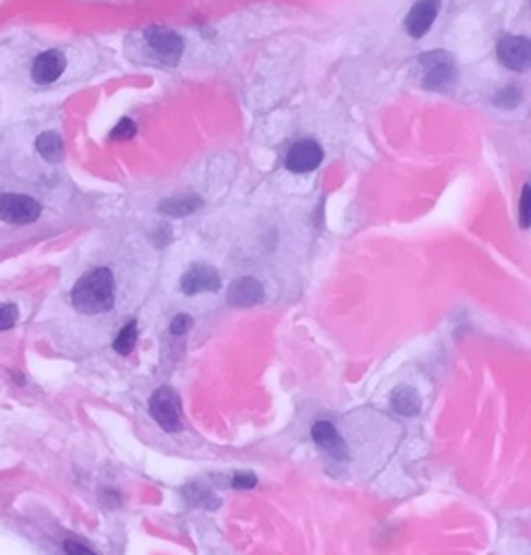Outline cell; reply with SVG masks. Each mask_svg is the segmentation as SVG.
I'll use <instances>...</instances> for the list:
<instances>
[{"mask_svg": "<svg viewBox=\"0 0 531 555\" xmlns=\"http://www.w3.org/2000/svg\"><path fill=\"white\" fill-rule=\"evenodd\" d=\"M71 303L84 315L109 313L114 307V276L109 268H96L75 282Z\"/></svg>", "mask_w": 531, "mask_h": 555, "instance_id": "cell-1", "label": "cell"}, {"mask_svg": "<svg viewBox=\"0 0 531 555\" xmlns=\"http://www.w3.org/2000/svg\"><path fill=\"white\" fill-rule=\"evenodd\" d=\"M420 65L423 69V87H428V90H447L456 79V63L453 54L448 52L436 50L421 54Z\"/></svg>", "mask_w": 531, "mask_h": 555, "instance_id": "cell-2", "label": "cell"}, {"mask_svg": "<svg viewBox=\"0 0 531 555\" xmlns=\"http://www.w3.org/2000/svg\"><path fill=\"white\" fill-rule=\"evenodd\" d=\"M42 216V206L23 193H0V222L9 226L33 225Z\"/></svg>", "mask_w": 531, "mask_h": 555, "instance_id": "cell-3", "label": "cell"}, {"mask_svg": "<svg viewBox=\"0 0 531 555\" xmlns=\"http://www.w3.org/2000/svg\"><path fill=\"white\" fill-rule=\"evenodd\" d=\"M147 406H150V415L154 417V421L164 431L181 429V398L173 388H168V385L158 388L152 394Z\"/></svg>", "mask_w": 531, "mask_h": 555, "instance_id": "cell-4", "label": "cell"}, {"mask_svg": "<svg viewBox=\"0 0 531 555\" xmlns=\"http://www.w3.org/2000/svg\"><path fill=\"white\" fill-rule=\"evenodd\" d=\"M144 38H146L147 46H150V48L156 52L160 58L166 60V63L174 65V63H179L181 57H183L185 42L177 31L166 30V27L152 25L144 31Z\"/></svg>", "mask_w": 531, "mask_h": 555, "instance_id": "cell-5", "label": "cell"}, {"mask_svg": "<svg viewBox=\"0 0 531 555\" xmlns=\"http://www.w3.org/2000/svg\"><path fill=\"white\" fill-rule=\"evenodd\" d=\"M324 160V152L318 141L314 139H301L288 150L285 158V166L295 174H305L315 171Z\"/></svg>", "mask_w": 531, "mask_h": 555, "instance_id": "cell-6", "label": "cell"}, {"mask_svg": "<svg viewBox=\"0 0 531 555\" xmlns=\"http://www.w3.org/2000/svg\"><path fill=\"white\" fill-rule=\"evenodd\" d=\"M499 60L510 71H527L531 65V42L521 36H504L496 46Z\"/></svg>", "mask_w": 531, "mask_h": 555, "instance_id": "cell-7", "label": "cell"}, {"mask_svg": "<svg viewBox=\"0 0 531 555\" xmlns=\"http://www.w3.org/2000/svg\"><path fill=\"white\" fill-rule=\"evenodd\" d=\"M220 288V276L217 269L212 266H204V263H199V266H193L187 269L181 278V290H183V295H199V293H217Z\"/></svg>", "mask_w": 531, "mask_h": 555, "instance_id": "cell-8", "label": "cell"}, {"mask_svg": "<svg viewBox=\"0 0 531 555\" xmlns=\"http://www.w3.org/2000/svg\"><path fill=\"white\" fill-rule=\"evenodd\" d=\"M65 69H66L65 54L57 48H50L42 54H38L36 60H33L31 79L36 81L38 85L55 84V81L63 75Z\"/></svg>", "mask_w": 531, "mask_h": 555, "instance_id": "cell-9", "label": "cell"}, {"mask_svg": "<svg viewBox=\"0 0 531 555\" xmlns=\"http://www.w3.org/2000/svg\"><path fill=\"white\" fill-rule=\"evenodd\" d=\"M440 11V0H418L405 19V30L412 38H423L434 25Z\"/></svg>", "mask_w": 531, "mask_h": 555, "instance_id": "cell-10", "label": "cell"}, {"mask_svg": "<svg viewBox=\"0 0 531 555\" xmlns=\"http://www.w3.org/2000/svg\"><path fill=\"white\" fill-rule=\"evenodd\" d=\"M261 299H264V286L250 276L239 278V280H235L231 288H228V303H231L233 307H253V304L261 303Z\"/></svg>", "mask_w": 531, "mask_h": 555, "instance_id": "cell-11", "label": "cell"}, {"mask_svg": "<svg viewBox=\"0 0 531 555\" xmlns=\"http://www.w3.org/2000/svg\"><path fill=\"white\" fill-rule=\"evenodd\" d=\"M312 437H314V442L318 444L322 450L328 452V454H331L332 458H336V460H345L347 458L345 439L341 437V433L336 431V427H334L332 423H328V421L314 423Z\"/></svg>", "mask_w": 531, "mask_h": 555, "instance_id": "cell-12", "label": "cell"}, {"mask_svg": "<svg viewBox=\"0 0 531 555\" xmlns=\"http://www.w3.org/2000/svg\"><path fill=\"white\" fill-rule=\"evenodd\" d=\"M391 409L401 417H415L421 410V398L412 385H399L391 394Z\"/></svg>", "mask_w": 531, "mask_h": 555, "instance_id": "cell-13", "label": "cell"}, {"mask_svg": "<svg viewBox=\"0 0 531 555\" xmlns=\"http://www.w3.org/2000/svg\"><path fill=\"white\" fill-rule=\"evenodd\" d=\"M204 206V201H201L199 195H177V198L164 199L160 203V212L166 216H174V218H181V216H190L193 212H198V209Z\"/></svg>", "mask_w": 531, "mask_h": 555, "instance_id": "cell-14", "label": "cell"}, {"mask_svg": "<svg viewBox=\"0 0 531 555\" xmlns=\"http://www.w3.org/2000/svg\"><path fill=\"white\" fill-rule=\"evenodd\" d=\"M36 150L46 162L57 164V162L63 160V139L55 131H46L36 139Z\"/></svg>", "mask_w": 531, "mask_h": 555, "instance_id": "cell-15", "label": "cell"}, {"mask_svg": "<svg viewBox=\"0 0 531 555\" xmlns=\"http://www.w3.org/2000/svg\"><path fill=\"white\" fill-rule=\"evenodd\" d=\"M137 342V323L136 322H129L125 323V328L119 331V336L114 338V350H117L119 355H131L133 353V347H136Z\"/></svg>", "mask_w": 531, "mask_h": 555, "instance_id": "cell-16", "label": "cell"}, {"mask_svg": "<svg viewBox=\"0 0 531 555\" xmlns=\"http://www.w3.org/2000/svg\"><path fill=\"white\" fill-rule=\"evenodd\" d=\"M521 100H523V96H521V90L519 87H507V90H502V92H499L496 93V98H494V104L496 106H500V108H504V110H510V108H515V106H519L521 104Z\"/></svg>", "mask_w": 531, "mask_h": 555, "instance_id": "cell-17", "label": "cell"}, {"mask_svg": "<svg viewBox=\"0 0 531 555\" xmlns=\"http://www.w3.org/2000/svg\"><path fill=\"white\" fill-rule=\"evenodd\" d=\"M136 133H137V125L133 123L131 119H120L117 127L112 128L111 137L117 139V141H127V139L136 137Z\"/></svg>", "mask_w": 531, "mask_h": 555, "instance_id": "cell-18", "label": "cell"}, {"mask_svg": "<svg viewBox=\"0 0 531 555\" xmlns=\"http://www.w3.org/2000/svg\"><path fill=\"white\" fill-rule=\"evenodd\" d=\"M19 320V309L15 304H0V331L15 328Z\"/></svg>", "mask_w": 531, "mask_h": 555, "instance_id": "cell-19", "label": "cell"}, {"mask_svg": "<svg viewBox=\"0 0 531 555\" xmlns=\"http://www.w3.org/2000/svg\"><path fill=\"white\" fill-rule=\"evenodd\" d=\"M531 189L529 185H523V191H521V201H519V225L521 228H529V198H531Z\"/></svg>", "mask_w": 531, "mask_h": 555, "instance_id": "cell-20", "label": "cell"}, {"mask_svg": "<svg viewBox=\"0 0 531 555\" xmlns=\"http://www.w3.org/2000/svg\"><path fill=\"white\" fill-rule=\"evenodd\" d=\"M190 328H193V320H191V315H187V313H179L171 322V334L173 336H183L185 331H190Z\"/></svg>", "mask_w": 531, "mask_h": 555, "instance_id": "cell-21", "label": "cell"}, {"mask_svg": "<svg viewBox=\"0 0 531 555\" xmlns=\"http://www.w3.org/2000/svg\"><path fill=\"white\" fill-rule=\"evenodd\" d=\"M258 483V479L252 472H235L233 475V487H237V489H252Z\"/></svg>", "mask_w": 531, "mask_h": 555, "instance_id": "cell-22", "label": "cell"}, {"mask_svg": "<svg viewBox=\"0 0 531 555\" xmlns=\"http://www.w3.org/2000/svg\"><path fill=\"white\" fill-rule=\"evenodd\" d=\"M65 553L66 555H96L90 547H85L84 543H77V541H65Z\"/></svg>", "mask_w": 531, "mask_h": 555, "instance_id": "cell-23", "label": "cell"}]
</instances>
